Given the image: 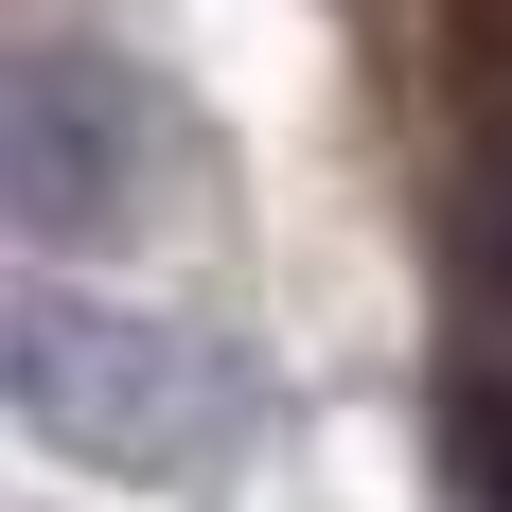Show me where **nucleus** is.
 Returning a JSON list of instances; mask_svg holds the SVG:
<instances>
[{"label": "nucleus", "instance_id": "2", "mask_svg": "<svg viewBox=\"0 0 512 512\" xmlns=\"http://www.w3.org/2000/svg\"><path fill=\"white\" fill-rule=\"evenodd\" d=\"M159 159H177V124L124 53H89V36L0 53V230L18 248H124L159 212Z\"/></svg>", "mask_w": 512, "mask_h": 512}, {"label": "nucleus", "instance_id": "1", "mask_svg": "<svg viewBox=\"0 0 512 512\" xmlns=\"http://www.w3.org/2000/svg\"><path fill=\"white\" fill-rule=\"evenodd\" d=\"M0 407L36 424L53 460H89V477H212L230 424H248V371L212 354L195 318H159V301L36 283V301H0Z\"/></svg>", "mask_w": 512, "mask_h": 512}]
</instances>
